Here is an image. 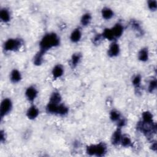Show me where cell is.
Listing matches in <instances>:
<instances>
[{
  "label": "cell",
  "instance_id": "cell-1",
  "mask_svg": "<svg viewBox=\"0 0 157 157\" xmlns=\"http://www.w3.org/2000/svg\"><path fill=\"white\" fill-rule=\"evenodd\" d=\"M59 43V38L56 33H47L42 37L39 42L40 50L46 53L48 50L58 46Z\"/></svg>",
  "mask_w": 157,
  "mask_h": 157
},
{
  "label": "cell",
  "instance_id": "cell-2",
  "mask_svg": "<svg viewBox=\"0 0 157 157\" xmlns=\"http://www.w3.org/2000/svg\"><path fill=\"white\" fill-rule=\"evenodd\" d=\"M107 151L106 145L103 142H100L97 144H91L87 146L86 152L90 156H103Z\"/></svg>",
  "mask_w": 157,
  "mask_h": 157
},
{
  "label": "cell",
  "instance_id": "cell-3",
  "mask_svg": "<svg viewBox=\"0 0 157 157\" xmlns=\"http://www.w3.org/2000/svg\"><path fill=\"white\" fill-rule=\"evenodd\" d=\"M23 44V40L20 39H9L4 44V49L7 52H16Z\"/></svg>",
  "mask_w": 157,
  "mask_h": 157
},
{
  "label": "cell",
  "instance_id": "cell-4",
  "mask_svg": "<svg viewBox=\"0 0 157 157\" xmlns=\"http://www.w3.org/2000/svg\"><path fill=\"white\" fill-rule=\"evenodd\" d=\"M12 109V102L9 98H4L0 106V116L2 118L7 115H8Z\"/></svg>",
  "mask_w": 157,
  "mask_h": 157
},
{
  "label": "cell",
  "instance_id": "cell-5",
  "mask_svg": "<svg viewBox=\"0 0 157 157\" xmlns=\"http://www.w3.org/2000/svg\"><path fill=\"white\" fill-rule=\"evenodd\" d=\"M37 89L33 86L28 87L25 91V96L29 102H33L37 98Z\"/></svg>",
  "mask_w": 157,
  "mask_h": 157
},
{
  "label": "cell",
  "instance_id": "cell-6",
  "mask_svg": "<svg viewBox=\"0 0 157 157\" xmlns=\"http://www.w3.org/2000/svg\"><path fill=\"white\" fill-rule=\"evenodd\" d=\"M120 52L119 44L116 41H113L109 47L107 54L110 57L117 56Z\"/></svg>",
  "mask_w": 157,
  "mask_h": 157
},
{
  "label": "cell",
  "instance_id": "cell-7",
  "mask_svg": "<svg viewBox=\"0 0 157 157\" xmlns=\"http://www.w3.org/2000/svg\"><path fill=\"white\" fill-rule=\"evenodd\" d=\"M64 74V68L61 64L55 65L52 71V75L54 79H57L63 76Z\"/></svg>",
  "mask_w": 157,
  "mask_h": 157
},
{
  "label": "cell",
  "instance_id": "cell-8",
  "mask_svg": "<svg viewBox=\"0 0 157 157\" xmlns=\"http://www.w3.org/2000/svg\"><path fill=\"white\" fill-rule=\"evenodd\" d=\"M39 114V110L35 105H31L26 112V116L30 120H34Z\"/></svg>",
  "mask_w": 157,
  "mask_h": 157
},
{
  "label": "cell",
  "instance_id": "cell-9",
  "mask_svg": "<svg viewBox=\"0 0 157 157\" xmlns=\"http://www.w3.org/2000/svg\"><path fill=\"white\" fill-rule=\"evenodd\" d=\"M122 135H123V134L121 132V129L117 128V129L114 131V132L113 133V134L112 136V137H111L112 144L114 145L120 144Z\"/></svg>",
  "mask_w": 157,
  "mask_h": 157
},
{
  "label": "cell",
  "instance_id": "cell-10",
  "mask_svg": "<svg viewBox=\"0 0 157 157\" xmlns=\"http://www.w3.org/2000/svg\"><path fill=\"white\" fill-rule=\"evenodd\" d=\"M82 38V31L80 28L74 29L70 35V40L73 43H77Z\"/></svg>",
  "mask_w": 157,
  "mask_h": 157
},
{
  "label": "cell",
  "instance_id": "cell-11",
  "mask_svg": "<svg viewBox=\"0 0 157 157\" xmlns=\"http://www.w3.org/2000/svg\"><path fill=\"white\" fill-rule=\"evenodd\" d=\"M111 29H112L113 36L116 39L117 38L120 37L122 36V34L123 33L124 29H123V26L121 24L117 23L111 28Z\"/></svg>",
  "mask_w": 157,
  "mask_h": 157
},
{
  "label": "cell",
  "instance_id": "cell-12",
  "mask_svg": "<svg viewBox=\"0 0 157 157\" xmlns=\"http://www.w3.org/2000/svg\"><path fill=\"white\" fill-rule=\"evenodd\" d=\"M21 79V74L17 69H13L10 74V80L12 83H18Z\"/></svg>",
  "mask_w": 157,
  "mask_h": 157
},
{
  "label": "cell",
  "instance_id": "cell-13",
  "mask_svg": "<svg viewBox=\"0 0 157 157\" xmlns=\"http://www.w3.org/2000/svg\"><path fill=\"white\" fill-rule=\"evenodd\" d=\"M101 15L104 19L109 20L113 17L114 13L110 8L105 7L101 10Z\"/></svg>",
  "mask_w": 157,
  "mask_h": 157
},
{
  "label": "cell",
  "instance_id": "cell-14",
  "mask_svg": "<svg viewBox=\"0 0 157 157\" xmlns=\"http://www.w3.org/2000/svg\"><path fill=\"white\" fill-rule=\"evenodd\" d=\"M0 18L4 23H8L10 20V13L8 9L4 8L1 10Z\"/></svg>",
  "mask_w": 157,
  "mask_h": 157
},
{
  "label": "cell",
  "instance_id": "cell-15",
  "mask_svg": "<svg viewBox=\"0 0 157 157\" xmlns=\"http://www.w3.org/2000/svg\"><path fill=\"white\" fill-rule=\"evenodd\" d=\"M149 53L147 48H142L138 53V59L142 61L145 62L148 59Z\"/></svg>",
  "mask_w": 157,
  "mask_h": 157
},
{
  "label": "cell",
  "instance_id": "cell-16",
  "mask_svg": "<svg viewBox=\"0 0 157 157\" xmlns=\"http://www.w3.org/2000/svg\"><path fill=\"white\" fill-rule=\"evenodd\" d=\"M81 59V55L78 53H74L71 56L70 60V65L72 68H75L77 66Z\"/></svg>",
  "mask_w": 157,
  "mask_h": 157
},
{
  "label": "cell",
  "instance_id": "cell-17",
  "mask_svg": "<svg viewBox=\"0 0 157 157\" xmlns=\"http://www.w3.org/2000/svg\"><path fill=\"white\" fill-rule=\"evenodd\" d=\"M61 102V96L59 92L54 91L50 97L49 102L55 104H59Z\"/></svg>",
  "mask_w": 157,
  "mask_h": 157
},
{
  "label": "cell",
  "instance_id": "cell-18",
  "mask_svg": "<svg viewBox=\"0 0 157 157\" xmlns=\"http://www.w3.org/2000/svg\"><path fill=\"white\" fill-rule=\"evenodd\" d=\"M142 121L145 123L151 124L153 123V115L148 111H145L142 113Z\"/></svg>",
  "mask_w": 157,
  "mask_h": 157
},
{
  "label": "cell",
  "instance_id": "cell-19",
  "mask_svg": "<svg viewBox=\"0 0 157 157\" xmlns=\"http://www.w3.org/2000/svg\"><path fill=\"white\" fill-rule=\"evenodd\" d=\"M102 36L104 39H107V40L112 41V42L115 41V40H116L113 36V34L111 28H105L103 31V32L102 33Z\"/></svg>",
  "mask_w": 157,
  "mask_h": 157
},
{
  "label": "cell",
  "instance_id": "cell-20",
  "mask_svg": "<svg viewBox=\"0 0 157 157\" xmlns=\"http://www.w3.org/2000/svg\"><path fill=\"white\" fill-rule=\"evenodd\" d=\"M120 144L124 147H129L132 145V142L131 138L128 135L123 134Z\"/></svg>",
  "mask_w": 157,
  "mask_h": 157
},
{
  "label": "cell",
  "instance_id": "cell-21",
  "mask_svg": "<svg viewBox=\"0 0 157 157\" xmlns=\"http://www.w3.org/2000/svg\"><path fill=\"white\" fill-rule=\"evenodd\" d=\"M45 53L39 50L35 55L34 58V64L37 66L40 65L43 62V57Z\"/></svg>",
  "mask_w": 157,
  "mask_h": 157
},
{
  "label": "cell",
  "instance_id": "cell-22",
  "mask_svg": "<svg viewBox=\"0 0 157 157\" xmlns=\"http://www.w3.org/2000/svg\"><path fill=\"white\" fill-rule=\"evenodd\" d=\"M91 18V15L90 13H85L82 15L80 20V23L84 26H88L90 23Z\"/></svg>",
  "mask_w": 157,
  "mask_h": 157
},
{
  "label": "cell",
  "instance_id": "cell-23",
  "mask_svg": "<svg viewBox=\"0 0 157 157\" xmlns=\"http://www.w3.org/2000/svg\"><path fill=\"white\" fill-rule=\"evenodd\" d=\"M68 112H69V108L66 105L61 103L58 105L56 114L63 116L66 115L68 113Z\"/></svg>",
  "mask_w": 157,
  "mask_h": 157
},
{
  "label": "cell",
  "instance_id": "cell-24",
  "mask_svg": "<svg viewBox=\"0 0 157 157\" xmlns=\"http://www.w3.org/2000/svg\"><path fill=\"white\" fill-rule=\"evenodd\" d=\"M110 119L114 122H117L121 117L120 113L116 110H112L110 112Z\"/></svg>",
  "mask_w": 157,
  "mask_h": 157
},
{
  "label": "cell",
  "instance_id": "cell-25",
  "mask_svg": "<svg viewBox=\"0 0 157 157\" xmlns=\"http://www.w3.org/2000/svg\"><path fill=\"white\" fill-rule=\"evenodd\" d=\"M141 81H142V78H141L140 75H136L133 77L132 83V85L136 88H139L140 85Z\"/></svg>",
  "mask_w": 157,
  "mask_h": 157
},
{
  "label": "cell",
  "instance_id": "cell-26",
  "mask_svg": "<svg viewBox=\"0 0 157 157\" xmlns=\"http://www.w3.org/2000/svg\"><path fill=\"white\" fill-rule=\"evenodd\" d=\"M156 80L155 79L154 80H151L150 82H149V85H148V91L150 93H153L156 88Z\"/></svg>",
  "mask_w": 157,
  "mask_h": 157
},
{
  "label": "cell",
  "instance_id": "cell-27",
  "mask_svg": "<svg viewBox=\"0 0 157 157\" xmlns=\"http://www.w3.org/2000/svg\"><path fill=\"white\" fill-rule=\"evenodd\" d=\"M147 6L149 8L150 10H156V8H157V2L156 1H153V0H150L148 1L147 2Z\"/></svg>",
  "mask_w": 157,
  "mask_h": 157
},
{
  "label": "cell",
  "instance_id": "cell-28",
  "mask_svg": "<svg viewBox=\"0 0 157 157\" xmlns=\"http://www.w3.org/2000/svg\"><path fill=\"white\" fill-rule=\"evenodd\" d=\"M104 38L102 36V34H97L93 38V43L94 44H100V42L102 41V40Z\"/></svg>",
  "mask_w": 157,
  "mask_h": 157
},
{
  "label": "cell",
  "instance_id": "cell-29",
  "mask_svg": "<svg viewBox=\"0 0 157 157\" xmlns=\"http://www.w3.org/2000/svg\"><path fill=\"white\" fill-rule=\"evenodd\" d=\"M126 124V120L124 118H121L118 121H117V125H118V128L121 129L123 127H124Z\"/></svg>",
  "mask_w": 157,
  "mask_h": 157
},
{
  "label": "cell",
  "instance_id": "cell-30",
  "mask_svg": "<svg viewBox=\"0 0 157 157\" xmlns=\"http://www.w3.org/2000/svg\"><path fill=\"white\" fill-rule=\"evenodd\" d=\"M0 140L1 142L2 143L5 141L6 140V136H5V132L2 131H1V136H0Z\"/></svg>",
  "mask_w": 157,
  "mask_h": 157
},
{
  "label": "cell",
  "instance_id": "cell-31",
  "mask_svg": "<svg viewBox=\"0 0 157 157\" xmlns=\"http://www.w3.org/2000/svg\"><path fill=\"white\" fill-rule=\"evenodd\" d=\"M151 148L152 150L156 151V142H154L152 143V144L151 145Z\"/></svg>",
  "mask_w": 157,
  "mask_h": 157
}]
</instances>
